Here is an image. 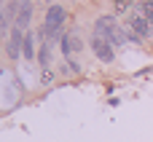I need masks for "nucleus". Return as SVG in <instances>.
<instances>
[{"label":"nucleus","mask_w":153,"mask_h":142,"mask_svg":"<svg viewBox=\"0 0 153 142\" xmlns=\"http://www.w3.org/2000/svg\"><path fill=\"white\" fill-rule=\"evenodd\" d=\"M24 30H19V27H13L11 30V35H8V56L11 59H16L19 54H22V48H24Z\"/></svg>","instance_id":"obj_4"},{"label":"nucleus","mask_w":153,"mask_h":142,"mask_svg":"<svg viewBox=\"0 0 153 142\" xmlns=\"http://www.w3.org/2000/svg\"><path fill=\"white\" fill-rule=\"evenodd\" d=\"M129 8V0H116V11L121 13V11H126Z\"/></svg>","instance_id":"obj_11"},{"label":"nucleus","mask_w":153,"mask_h":142,"mask_svg":"<svg viewBox=\"0 0 153 142\" xmlns=\"http://www.w3.org/2000/svg\"><path fill=\"white\" fill-rule=\"evenodd\" d=\"M73 51H81V40H78L75 35H65V38H62V54L70 56Z\"/></svg>","instance_id":"obj_7"},{"label":"nucleus","mask_w":153,"mask_h":142,"mask_svg":"<svg viewBox=\"0 0 153 142\" xmlns=\"http://www.w3.org/2000/svg\"><path fill=\"white\" fill-rule=\"evenodd\" d=\"M129 27H132V32H129V40L140 43L143 38H151V21H148V19H143V16H137V13L129 19Z\"/></svg>","instance_id":"obj_2"},{"label":"nucleus","mask_w":153,"mask_h":142,"mask_svg":"<svg viewBox=\"0 0 153 142\" xmlns=\"http://www.w3.org/2000/svg\"><path fill=\"white\" fill-rule=\"evenodd\" d=\"M22 54H24L27 59H35V40H32V32L24 35V48H22Z\"/></svg>","instance_id":"obj_9"},{"label":"nucleus","mask_w":153,"mask_h":142,"mask_svg":"<svg viewBox=\"0 0 153 142\" xmlns=\"http://www.w3.org/2000/svg\"><path fill=\"white\" fill-rule=\"evenodd\" d=\"M30 16H32V3H30V0H22V5H19V16H16L13 27H19V30L27 32V27H30Z\"/></svg>","instance_id":"obj_6"},{"label":"nucleus","mask_w":153,"mask_h":142,"mask_svg":"<svg viewBox=\"0 0 153 142\" xmlns=\"http://www.w3.org/2000/svg\"><path fill=\"white\" fill-rule=\"evenodd\" d=\"M19 5H22V0H8V5L3 8L8 21H16V16H19Z\"/></svg>","instance_id":"obj_8"},{"label":"nucleus","mask_w":153,"mask_h":142,"mask_svg":"<svg viewBox=\"0 0 153 142\" xmlns=\"http://www.w3.org/2000/svg\"><path fill=\"white\" fill-rule=\"evenodd\" d=\"M143 11L148 13V21H151V27H153V0H148V3L143 5Z\"/></svg>","instance_id":"obj_10"},{"label":"nucleus","mask_w":153,"mask_h":142,"mask_svg":"<svg viewBox=\"0 0 153 142\" xmlns=\"http://www.w3.org/2000/svg\"><path fill=\"white\" fill-rule=\"evenodd\" d=\"M91 48H94L97 59H100V62H105V64H108V62H113V56H116V54H113V46H110L105 38H100V35H94V38H91Z\"/></svg>","instance_id":"obj_3"},{"label":"nucleus","mask_w":153,"mask_h":142,"mask_svg":"<svg viewBox=\"0 0 153 142\" xmlns=\"http://www.w3.org/2000/svg\"><path fill=\"white\" fill-rule=\"evenodd\" d=\"M94 35L105 38V40H108L110 46H116V48L129 40V35L124 32V27L116 24V16H100V19L94 21Z\"/></svg>","instance_id":"obj_1"},{"label":"nucleus","mask_w":153,"mask_h":142,"mask_svg":"<svg viewBox=\"0 0 153 142\" xmlns=\"http://www.w3.org/2000/svg\"><path fill=\"white\" fill-rule=\"evenodd\" d=\"M62 24H65V8L62 5H48V11H46V27L56 30Z\"/></svg>","instance_id":"obj_5"}]
</instances>
